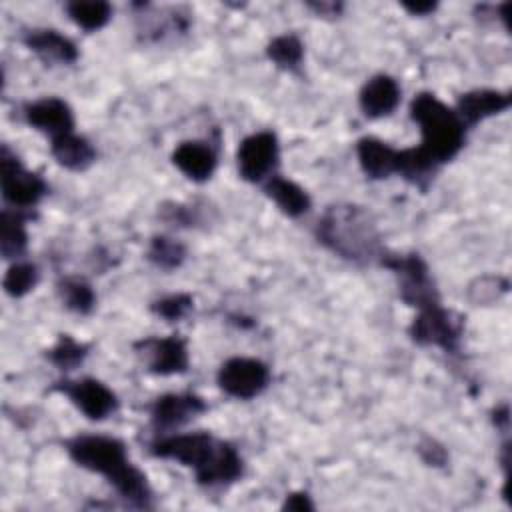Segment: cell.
<instances>
[{"instance_id":"6","label":"cell","mask_w":512,"mask_h":512,"mask_svg":"<svg viewBox=\"0 0 512 512\" xmlns=\"http://www.w3.org/2000/svg\"><path fill=\"white\" fill-rule=\"evenodd\" d=\"M0 168H2V196L16 210L34 208L44 194L48 192L46 182L36 174L22 166L16 154L2 146L0 152Z\"/></svg>"},{"instance_id":"16","label":"cell","mask_w":512,"mask_h":512,"mask_svg":"<svg viewBox=\"0 0 512 512\" xmlns=\"http://www.w3.org/2000/svg\"><path fill=\"white\" fill-rule=\"evenodd\" d=\"M358 102L368 118L388 116L400 102V86L392 76L376 74L362 86Z\"/></svg>"},{"instance_id":"26","label":"cell","mask_w":512,"mask_h":512,"mask_svg":"<svg viewBox=\"0 0 512 512\" xmlns=\"http://www.w3.org/2000/svg\"><path fill=\"white\" fill-rule=\"evenodd\" d=\"M88 354V346L76 342L72 336L64 334L58 338V342L48 350V360L58 366L60 370H72L78 364H82V360Z\"/></svg>"},{"instance_id":"2","label":"cell","mask_w":512,"mask_h":512,"mask_svg":"<svg viewBox=\"0 0 512 512\" xmlns=\"http://www.w3.org/2000/svg\"><path fill=\"white\" fill-rule=\"evenodd\" d=\"M70 458L90 472L104 476L114 490L134 508H152L150 484L126 456V446L118 438L86 434L66 442Z\"/></svg>"},{"instance_id":"9","label":"cell","mask_w":512,"mask_h":512,"mask_svg":"<svg viewBox=\"0 0 512 512\" xmlns=\"http://www.w3.org/2000/svg\"><path fill=\"white\" fill-rule=\"evenodd\" d=\"M278 138L270 130L246 136L236 152L238 172L246 182H262L272 176L278 164Z\"/></svg>"},{"instance_id":"3","label":"cell","mask_w":512,"mask_h":512,"mask_svg":"<svg viewBox=\"0 0 512 512\" xmlns=\"http://www.w3.org/2000/svg\"><path fill=\"white\" fill-rule=\"evenodd\" d=\"M316 234L326 248L350 262H372L384 254L376 224L364 208L354 204L330 206Z\"/></svg>"},{"instance_id":"30","label":"cell","mask_w":512,"mask_h":512,"mask_svg":"<svg viewBox=\"0 0 512 512\" xmlns=\"http://www.w3.org/2000/svg\"><path fill=\"white\" fill-rule=\"evenodd\" d=\"M418 452H420L422 460H424L426 464H430V466H442V464L446 462V458H448L446 450H444L436 440H432V438L422 440V442L418 444Z\"/></svg>"},{"instance_id":"31","label":"cell","mask_w":512,"mask_h":512,"mask_svg":"<svg viewBox=\"0 0 512 512\" xmlns=\"http://www.w3.org/2000/svg\"><path fill=\"white\" fill-rule=\"evenodd\" d=\"M282 510H294V512H308L314 510V504L310 500V496L306 492H292L290 496H286Z\"/></svg>"},{"instance_id":"33","label":"cell","mask_w":512,"mask_h":512,"mask_svg":"<svg viewBox=\"0 0 512 512\" xmlns=\"http://www.w3.org/2000/svg\"><path fill=\"white\" fill-rule=\"evenodd\" d=\"M312 10H316L320 16H336L340 12V4H330V2H316V4H310Z\"/></svg>"},{"instance_id":"23","label":"cell","mask_w":512,"mask_h":512,"mask_svg":"<svg viewBox=\"0 0 512 512\" xmlns=\"http://www.w3.org/2000/svg\"><path fill=\"white\" fill-rule=\"evenodd\" d=\"M266 54L276 66H280L284 70H296L302 62L304 46H302L298 36L282 34V36H276L268 42Z\"/></svg>"},{"instance_id":"7","label":"cell","mask_w":512,"mask_h":512,"mask_svg":"<svg viewBox=\"0 0 512 512\" xmlns=\"http://www.w3.org/2000/svg\"><path fill=\"white\" fill-rule=\"evenodd\" d=\"M410 336L416 344L438 346L446 352H456L462 336V322L440 302H434L418 310V316L410 326Z\"/></svg>"},{"instance_id":"28","label":"cell","mask_w":512,"mask_h":512,"mask_svg":"<svg viewBox=\"0 0 512 512\" xmlns=\"http://www.w3.org/2000/svg\"><path fill=\"white\" fill-rule=\"evenodd\" d=\"M194 306V300L190 294H170L152 304V312L168 322H176L184 318Z\"/></svg>"},{"instance_id":"14","label":"cell","mask_w":512,"mask_h":512,"mask_svg":"<svg viewBox=\"0 0 512 512\" xmlns=\"http://www.w3.org/2000/svg\"><path fill=\"white\" fill-rule=\"evenodd\" d=\"M24 44L46 64H72L78 60L76 44L52 28L28 30Z\"/></svg>"},{"instance_id":"20","label":"cell","mask_w":512,"mask_h":512,"mask_svg":"<svg viewBox=\"0 0 512 512\" xmlns=\"http://www.w3.org/2000/svg\"><path fill=\"white\" fill-rule=\"evenodd\" d=\"M264 192L290 218H298L310 210V196L288 178L272 174L264 184Z\"/></svg>"},{"instance_id":"29","label":"cell","mask_w":512,"mask_h":512,"mask_svg":"<svg viewBox=\"0 0 512 512\" xmlns=\"http://www.w3.org/2000/svg\"><path fill=\"white\" fill-rule=\"evenodd\" d=\"M508 290V282L500 276H482L470 284L468 296L474 304H488Z\"/></svg>"},{"instance_id":"10","label":"cell","mask_w":512,"mask_h":512,"mask_svg":"<svg viewBox=\"0 0 512 512\" xmlns=\"http://www.w3.org/2000/svg\"><path fill=\"white\" fill-rule=\"evenodd\" d=\"M70 398V402L90 420H104L118 408L116 394L96 378L62 380L52 386Z\"/></svg>"},{"instance_id":"15","label":"cell","mask_w":512,"mask_h":512,"mask_svg":"<svg viewBox=\"0 0 512 512\" xmlns=\"http://www.w3.org/2000/svg\"><path fill=\"white\" fill-rule=\"evenodd\" d=\"M508 106H510V94L482 88V90H472L462 94L456 102L454 112L458 114L464 126H474L486 120L488 116L504 112Z\"/></svg>"},{"instance_id":"8","label":"cell","mask_w":512,"mask_h":512,"mask_svg":"<svg viewBox=\"0 0 512 512\" xmlns=\"http://www.w3.org/2000/svg\"><path fill=\"white\" fill-rule=\"evenodd\" d=\"M270 382V370L256 358H230L218 370V386L232 398L250 400Z\"/></svg>"},{"instance_id":"13","label":"cell","mask_w":512,"mask_h":512,"mask_svg":"<svg viewBox=\"0 0 512 512\" xmlns=\"http://www.w3.org/2000/svg\"><path fill=\"white\" fill-rule=\"evenodd\" d=\"M24 118L32 128L48 134L50 140L74 132L72 108L56 96L40 98L36 102L26 104Z\"/></svg>"},{"instance_id":"32","label":"cell","mask_w":512,"mask_h":512,"mask_svg":"<svg viewBox=\"0 0 512 512\" xmlns=\"http://www.w3.org/2000/svg\"><path fill=\"white\" fill-rule=\"evenodd\" d=\"M410 14H416V16H426L430 12L436 10V4L434 2H404L402 4Z\"/></svg>"},{"instance_id":"12","label":"cell","mask_w":512,"mask_h":512,"mask_svg":"<svg viewBox=\"0 0 512 512\" xmlns=\"http://www.w3.org/2000/svg\"><path fill=\"white\" fill-rule=\"evenodd\" d=\"M206 410V404L200 396L184 392V394H164L156 398L150 408L152 426L160 432H170L174 428L184 426L198 414Z\"/></svg>"},{"instance_id":"25","label":"cell","mask_w":512,"mask_h":512,"mask_svg":"<svg viewBox=\"0 0 512 512\" xmlns=\"http://www.w3.org/2000/svg\"><path fill=\"white\" fill-rule=\"evenodd\" d=\"M186 258V248L170 236H154L148 248V260L158 268L172 270L178 268Z\"/></svg>"},{"instance_id":"5","label":"cell","mask_w":512,"mask_h":512,"mask_svg":"<svg viewBox=\"0 0 512 512\" xmlns=\"http://www.w3.org/2000/svg\"><path fill=\"white\" fill-rule=\"evenodd\" d=\"M382 266L390 268L400 280V296L406 304L416 306L418 310L430 306L438 300L436 286L430 278L426 262L418 254H388L380 258Z\"/></svg>"},{"instance_id":"21","label":"cell","mask_w":512,"mask_h":512,"mask_svg":"<svg viewBox=\"0 0 512 512\" xmlns=\"http://www.w3.org/2000/svg\"><path fill=\"white\" fill-rule=\"evenodd\" d=\"M26 216L20 210H2L0 214V250L6 260L18 258L28 244Z\"/></svg>"},{"instance_id":"24","label":"cell","mask_w":512,"mask_h":512,"mask_svg":"<svg viewBox=\"0 0 512 512\" xmlns=\"http://www.w3.org/2000/svg\"><path fill=\"white\" fill-rule=\"evenodd\" d=\"M58 294L64 302V306L72 312L78 314H88L94 304H96V296L94 290L88 282L80 280V278H66L58 284Z\"/></svg>"},{"instance_id":"4","label":"cell","mask_w":512,"mask_h":512,"mask_svg":"<svg viewBox=\"0 0 512 512\" xmlns=\"http://www.w3.org/2000/svg\"><path fill=\"white\" fill-rule=\"evenodd\" d=\"M412 120L418 122L422 132L420 148L436 162L452 160L466 140V126L442 100L430 92L418 94L410 104Z\"/></svg>"},{"instance_id":"19","label":"cell","mask_w":512,"mask_h":512,"mask_svg":"<svg viewBox=\"0 0 512 512\" xmlns=\"http://www.w3.org/2000/svg\"><path fill=\"white\" fill-rule=\"evenodd\" d=\"M50 152L60 166L74 172L86 170L96 160L94 146L84 136L74 132L50 140Z\"/></svg>"},{"instance_id":"22","label":"cell","mask_w":512,"mask_h":512,"mask_svg":"<svg viewBox=\"0 0 512 512\" xmlns=\"http://www.w3.org/2000/svg\"><path fill=\"white\" fill-rule=\"evenodd\" d=\"M66 12L80 28L94 32L108 24V20L112 16V6L108 2H100V0H86V2L76 0V2L66 4Z\"/></svg>"},{"instance_id":"27","label":"cell","mask_w":512,"mask_h":512,"mask_svg":"<svg viewBox=\"0 0 512 512\" xmlns=\"http://www.w3.org/2000/svg\"><path fill=\"white\" fill-rule=\"evenodd\" d=\"M38 282V268L30 262H14L4 276V292L12 298L28 294Z\"/></svg>"},{"instance_id":"17","label":"cell","mask_w":512,"mask_h":512,"mask_svg":"<svg viewBox=\"0 0 512 512\" xmlns=\"http://www.w3.org/2000/svg\"><path fill=\"white\" fill-rule=\"evenodd\" d=\"M172 162L186 178L194 182H204L216 170V152L206 142L188 140L176 146Z\"/></svg>"},{"instance_id":"18","label":"cell","mask_w":512,"mask_h":512,"mask_svg":"<svg viewBox=\"0 0 512 512\" xmlns=\"http://www.w3.org/2000/svg\"><path fill=\"white\" fill-rule=\"evenodd\" d=\"M356 154H358L360 168L368 178L380 180V178H388L390 174H396L398 150L390 148L386 142L374 136H364L356 144Z\"/></svg>"},{"instance_id":"11","label":"cell","mask_w":512,"mask_h":512,"mask_svg":"<svg viewBox=\"0 0 512 512\" xmlns=\"http://www.w3.org/2000/svg\"><path fill=\"white\" fill-rule=\"evenodd\" d=\"M138 354L144 358L152 374L170 376L186 372L188 368V348L186 340L180 336L166 338H146L136 344Z\"/></svg>"},{"instance_id":"1","label":"cell","mask_w":512,"mask_h":512,"mask_svg":"<svg viewBox=\"0 0 512 512\" xmlns=\"http://www.w3.org/2000/svg\"><path fill=\"white\" fill-rule=\"evenodd\" d=\"M150 454L192 468L196 482L206 488L226 486L242 476V458L236 448L208 432L160 436L150 444Z\"/></svg>"}]
</instances>
